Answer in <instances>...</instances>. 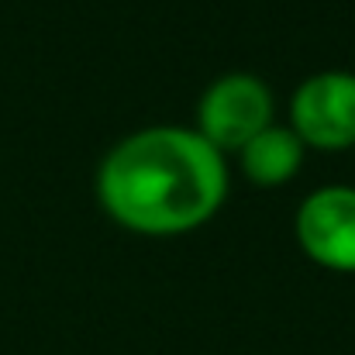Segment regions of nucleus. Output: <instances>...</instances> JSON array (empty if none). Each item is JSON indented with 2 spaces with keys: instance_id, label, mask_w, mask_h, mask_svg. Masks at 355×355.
<instances>
[{
  "instance_id": "obj_1",
  "label": "nucleus",
  "mask_w": 355,
  "mask_h": 355,
  "mask_svg": "<svg viewBox=\"0 0 355 355\" xmlns=\"http://www.w3.org/2000/svg\"><path fill=\"white\" fill-rule=\"evenodd\" d=\"M228 193L225 152L200 131L159 124L121 138L97 173L104 211L138 235L200 228Z\"/></svg>"
},
{
  "instance_id": "obj_2",
  "label": "nucleus",
  "mask_w": 355,
  "mask_h": 355,
  "mask_svg": "<svg viewBox=\"0 0 355 355\" xmlns=\"http://www.w3.org/2000/svg\"><path fill=\"white\" fill-rule=\"evenodd\" d=\"M272 124L269 87L252 73H228L214 80L197 107V131L218 152H241L262 128Z\"/></svg>"
},
{
  "instance_id": "obj_3",
  "label": "nucleus",
  "mask_w": 355,
  "mask_h": 355,
  "mask_svg": "<svg viewBox=\"0 0 355 355\" xmlns=\"http://www.w3.org/2000/svg\"><path fill=\"white\" fill-rule=\"evenodd\" d=\"M290 128L311 148L342 152L355 145V76L342 69L304 80L290 101Z\"/></svg>"
},
{
  "instance_id": "obj_4",
  "label": "nucleus",
  "mask_w": 355,
  "mask_h": 355,
  "mask_svg": "<svg viewBox=\"0 0 355 355\" xmlns=\"http://www.w3.org/2000/svg\"><path fill=\"white\" fill-rule=\"evenodd\" d=\"M297 241L324 269L355 272V187H321L297 211Z\"/></svg>"
},
{
  "instance_id": "obj_5",
  "label": "nucleus",
  "mask_w": 355,
  "mask_h": 355,
  "mask_svg": "<svg viewBox=\"0 0 355 355\" xmlns=\"http://www.w3.org/2000/svg\"><path fill=\"white\" fill-rule=\"evenodd\" d=\"M304 141L297 138L293 128H279L269 124L262 128L248 145H241V169L252 183L259 187H279L286 180L297 176L300 162H304Z\"/></svg>"
}]
</instances>
